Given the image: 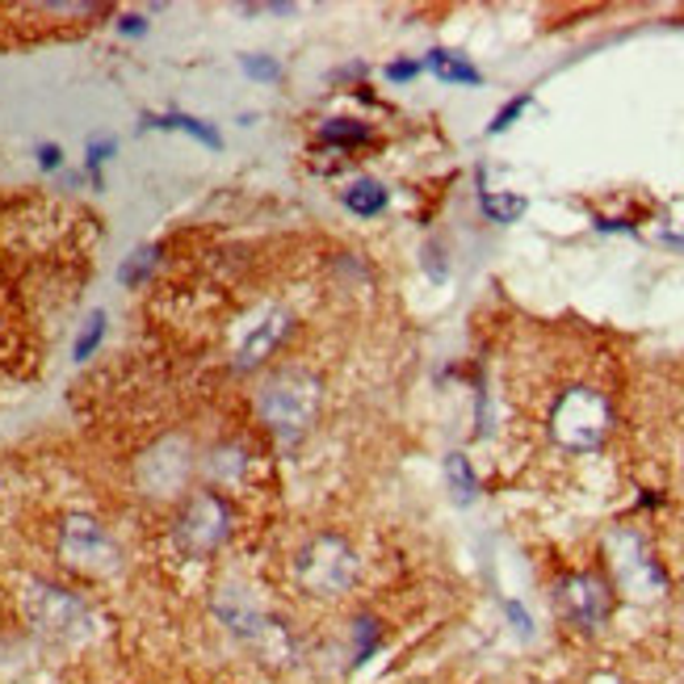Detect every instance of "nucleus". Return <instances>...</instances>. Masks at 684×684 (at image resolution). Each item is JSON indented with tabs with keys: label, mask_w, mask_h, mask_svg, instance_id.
Wrapping results in <instances>:
<instances>
[{
	"label": "nucleus",
	"mask_w": 684,
	"mask_h": 684,
	"mask_svg": "<svg viewBox=\"0 0 684 684\" xmlns=\"http://www.w3.org/2000/svg\"><path fill=\"white\" fill-rule=\"evenodd\" d=\"M323 143H332V148H358L370 139V127L365 122H353V118H332V122H323Z\"/></svg>",
	"instance_id": "6ab92c4d"
},
{
	"label": "nucleus",
	"mask_w": 684,
	"mask_h": 684,
	"mask_svg": "<svg viewBox=\"0 0 684 684\" xmlns=\"http://www.w3.org/2000/svg\"><path fill=\"white\" fill-rule=\"evenodd\" d=\"M231 537V509L219 492H198L172 521V542L185 559H210Z\"/></svg>",
	"instance_id": "423d86ee"
},
{
	"label": "nucleus",
	"mask_w": 684,
	"mask_h": 684,
	"mask_svg": "<svg viewBox=\"0 0 684 684\" xmlns=\"http://www.w3.org/2000/svg\"><path fill=\"white\" fill-rule=\"evenodd\" d=\"M290 328H294V315H290L285 306H265V311L256 315V323L244 332L240 349H235V365H240V370H252V365H261L265 358H273L278 344L290 336Z\"/></svg>",
	"instance_id": "1a4fd4ad"
},
{
	"label": "nucleus",
	"mask_w": 684,
	"mask_h": 684,
	"mask_svg": "<svg viewBox=\"0 0 684 684\" xmlns=\"http://www.w3.org/2000/svg\"><path fill=\"white\" fill-rule=\"evenodd\" d=\"M386 202H391L386 185L370 181V177L353 181V185L344 190V207L353 210V214H362V219H374V214H382V210H386Z\"/></svg>",
	"instance_id": "4468645a"
},
{
	"label": "nucleus",
	"mask_w": 684,
	"mask_h": 684,
	"mask_svg": "<svg viewBox=\"0 0 684 684\" xmlns=\"http://www.w3.org/2000/svg\"><path fill=\"white\" fill-rule=\"evenodd\" d=\"M533 105V97L525 93V97H513V101H509V105H504V110H500V114L492 118V127H487V134H500V131H509V127H513L516 118L525 114V110H530Z\"/></svg>",
	"instance_id": "4be33fe9"
},
{
	"label": "nucleus",
	"mask_w": 684,
	"mask_h": 684,
	"mask_svg": "<svg viewBox=\"0 0 684 684\" xmlns=\"http://www.w3.org/2000/svg\"><path fill=\"white\" fill-rule=\"evenodd\" d=\"M240 68H244V77L261 80V84H278L282 80V63L273 56H240Z\"/></svg>",
	"instance_id": "aec40b11"
},
{
	"label": "nucleus",
	"mask_w": 684,
	"mask_h": 684,
	"mask_svg": "<svg viewBox=\"0 0 684 684\" xmlns=\"http://www.w3.org/2000/svg\"><path fill=\"white\" fill-rule=\"evenodd\" d=\"M424 68L437 80H445V84H483V72L466 56H457V51H441L437 47V51L424 56Z\"/></svg>",
	"instance_id": "f8f14e48"
},
{
	"label": "nucleus",
	"mask_w": 684,
	"mask_h": 684,
	"mask_svg": "<svg viewBox=\"0 0 684 684\" xmlns=\"http://www.w3.org/2000/svg\"><path fill=\"white\" fill-rule=\"evenodd\" d=\"M34 155H39V169L42 172H59V169H63V148H59V143H39V148H34Z\"/></svg>",
	"instance_id": "5701e85b"
},
{
	"label": "nucleus",
	"mask_w": 684,
	"mask_h": 684,
	"mask_svg": "<svg viewBox=\"0 0 684 684\" xmlns=\"http://www.w3.org/2000/svg\"><path fill=\"white\" fill-rule=\"evenodd\" d=\"M294 580L311 596H344L358 584V554L336 533H320L294 559Z\"/></svg>",
	"instance_id": "39448f33"
},
{
	"label": "nucleus",
	"mask_w": 684,
	"mask_h": 684,
	"mask_svg": "<svg viewBox=\"0 0 684 684\" xmlns=\"http://www.w3.org/2000/svg\"><path fill=\"white\" fill-rule=\"evenodd\" d=\"M479 207H483V214L492 219V223H516L525 210H530V202L521 198V193H479Z\"/></svg>",
	"instance_id": "f3484780"
},
{
	"label": "nucleus",
	"mask_w": 684,
	"mask_h": 684,
	"mask_svg": "<svg viewBox=\"0 0 684 684\" xmlns=\"http://www.w3.org/2000/svg\"><path fill=\"white\" fill-rule=\"evenodd\" d=\"M323 408V379L306 365H278L256 391V416L282 441H299L315 429Z\"/></svg>",
	"instance_id": "f257e3e1"
},
{
	"label": "nucleus",
	"mask_w": 684,
	"mask_h": 684,
	"mask_svg": "<svg viewBox=\"0 0 684 684\" xmlns=\"http://www.w3.org/2000/svg\"><path fill=\"white\" fill-rule=\"evenodd\" d=\"M353 643H358V651H353V664H365L370 655H374V646H379V622L374 617H362V622H353Z\"/></svg>",
	"instance_id": "412c9836"
},
{
	"label": "nucleus",
	"mask_w": 684,
	"mask_h": 684,
	"mask_svg": "<svg viewBox=\"0 0 684 684\" xmlns=\"http://www.w3.org/2000/svg\"><path fill=\"white\" fill-rule=\"evenodd\" d=\"M21 605H26V617L34 622V630H42L47 638L84 643L93 634V608L72 589H59L51 580H30L21 592Z\"/></svg>",
	"instance_id": "7ed1b4c3"
},
{
	"label": "nucleus",
	"mask_w": 684,
	"mask_h": 684,
	"mask_svg": "<svg viewBox=\"0 0 684 684\" xmlns=\"http://www.w3.org/2000/svg\"><path fill=\"white\" fill-rule=\"evenodd\" d=\"M185 131L193 134L198 143H207L210 152H219L223 148V134L214 131L210 122H202V118H193V114H143V131Z\"/></svg>",
	"instance_id": "9b49d317"
},
{
	"label": "nucleus",
	"mask_w": 684,
	"mask_h": 684,
	"mask_svg": "<svg viewBox=\"0 0 684 684\" xmlns=\"http://www.w3.org/2000/svg\"><path fill=\"white\" fill-rule=\"evenodd\" d=\"M59 559L68 567L89 571V575H110L122 567V551H118L114 533L105 530L97 516H63L59 525Z\"/></svg>",
	"instance_id": "0eeeda50"
},
{
	"label": "nucleus",
	"mask_w": 684,
	"mask_h": 684,
	"mask_svg": "<svg viewBox=\"0 0 684 684\" xmlns=\"http://www.w3.org/2000/svg\"><path fill=\"white\" fill-rule=\"evenodd\" d=\"M420 68H424V63H416V59H400V63L386 68V80H391V84H403V80L420 77Z\"/></svg>",
	"instance_id": "393cba45"
},
{
	"label": "nucleus",
	"mask_w": 684,
	"mask_h": 684,
	"mask_svg": "<svg viewBox=\"0 0 684 684\" xmlns=\"http://www.w3.org/2000/svg\"><path fill=\"white\" fill-rule=\"evenodd\" d=\"M114 152H118L114 134H93V139L84 143V172H89L93 190H105V177H101V169L114 160Z\"/></svg>",
	"instance_id": "2eb2a0df"
},
{
	"label": "nucleus",
	"mask_w": 684,
	"mask_h": 684,
	"mask_svg": "<svg viewBox=\"0 0 684 684\" xmlns=\"http://www.w3.org/2000/svg\"><path fill=\"white\" fill-rule=\"evenodd\" d=\"M105 328H110V315L97 306V311H89V320H84V328L77 332V344H72V362H89L97 349H101V341H105Z\"/></svg>",
	"instance_id": "dca6fc26"
},
{
	"label": "nucleus",
	"mask_w": 684,
	"mask_h": 684,
	"mask_svg": "<svg viewBox=\"0 0 684 684\" xmlns=\"http://www.w3.org/2000/svg\"><path fill=\"white\" fill-rule=\"evenodd\" d=\"M445 479H450V492H454L457 504H471L479 495V479L475 471H471V462L462 454H450L445 457Z\"/></svg>",
	"instance_id": "a211bd4d"
},
{
	"label": "nucleus",
	"mask_w": 684,
	"mask_h": 684,
	"mask_svg": "<svg viewBox=\"0 0 684 684\" xmlns=\"http://www.w3.org/2000/svg\"><path fill=\"white\" fill-rule=\"evenodd\" d=\"M504 613H509V617H513L516 634H521V638H530V634H533V622H530V613H525V608L516 605V601H504Z\"/></svg>",
	"instance_id": "a878e982"
},
{
	"label": "nucleus",
	"mask_w": 684,
	"mask_h": 684,
	"mask_svg": "<svg viewBox=\"0 0 684 684\" xmlns=\"http://www.w3.org/2000/svg\"><path fill=\"white\" fill-rule=\"evenodd\" d=\"M613 429V408L601 391L592 386H571L559 395V403L551 408V437L571 450V454H592L601 450Z\"/></svg>",
	"instance_id": "f03ea898"
},
{
	"label": "nucleus",
	"mask_w": 684,
	"mask_h": 684,
	"mask_svg": "<svg viewBox=\"0 0 684 684\" xmlns=\"http://www.w3.org/2000/svg\"><path fill=\"white\" fill-rule=\"evenodd\" d=\"M160 252H164V248H160V244L134 248L131 256H127V261L118 265V282L127 285V290H143V285L152 282L155 265H160Z\"/></svg>",
	"instance_id": "ddd939ff"
},
{
	"label": "nucleus",
	"mask_w": 684,
	"mask_h": 684,
	"mask_svg": "<svg viewBox=\"0 0 684 684\" xmlns=\"http://www.w3.org/2000/svg\"><path fill=\"white\" fill-rule=\"evenodd\" d=\"M118 34H122V39H143V34H148V18H143V13H122V18H118Z\"/></svg>",
	"instance_id": "b1692460"
},
{
	"label": "nucleus",
	"mask_w": 684,
	"mask_h": 684,
	"mask_svg": "<svg viewBox=\"0 0 684 684\" xmlns=\"http://www.w3.org/2000/svg\"><path fill=\"white\" fill-rule=\"evenodd\" d=\"M554 605H559V613L567 617L571 626L601 630L608 617V608H613V592H608V584L601 575L575 571V575H563V580L554 584Z\"/></svg>",
	"instance_id": "6e6552de"
},
{
	"label": "nucleus",
	"mask_w": 684,
	"mask_h": 684,
	"mask_svg": "<svg viewBox=\"0 0 684 684\" xmlns=\"http://www.w3.org/2000/svg\"><path fill=\"white\" fill-rule=\"evenodd\" d=\"M214 613H219L223 626H228L231 634H240L244 643H265V638L278 634V622L265 617V608L256 605V601H248L244 589H219Z\"/></svg>",
	"instance_id": "9d476101"
},
{
	"label": "nucleus",
	"mask_w": 684,
	"mask_h": 684,
	"mask_svg": "<svg viewBox=\"0 0 684 684\" xmlns=\"http://www.w3.org/2000/svg\"><path fill=\"white\" fill-rule=\"evenodd\" d=\"M605 559L613 571V584L622 589L630 601H660L667 592V575L660 567V559L651 554L643 533L634 530H613L605 537Z\"/></svg>",
	"instance_id": "20e7f679"
}]
</instances>
